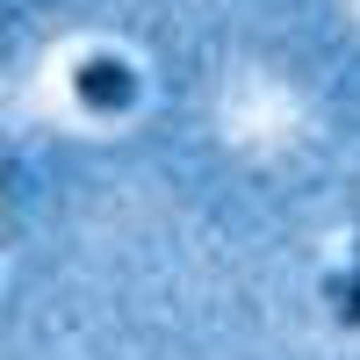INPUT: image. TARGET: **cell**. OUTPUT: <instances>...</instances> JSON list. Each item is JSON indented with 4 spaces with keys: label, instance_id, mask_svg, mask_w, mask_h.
Masks as SVG:
<instances>
[{
    "label": "cell",
    "instance_id": "3",
    "mask_svg": "<svg viewBox=\"0 0 360 360\" xmlns=\"http://www.w3.org/2000/svg\"><path fill=\"white\" fill-rule=\"evenodd\" d=\"M353 259H360V238H353ZM353 274H360V266H353Z\"/></svg>",
    "mask_w": 360,
    "mask_h": 360
},
{
    "label": "cell",
    "instance_id": "2",
    "mask_svg": "<svg viewBox=\"0 0 360 360\" xmlns=\"http://www.w3.org/2000/svg\"><path fill=\"white\" fill-rule=\"evenodd\" d=\"M324 295H332L339 324H360V274H324Z\"/></svg>",
    "mask_w": 360,
    "mask_h": 360
},
{
    "label": "cell",
    "instance_id": "1",
    "mask_svg": "<svg viewBox=\"0 0 360 360\" xmlns=\"http://www.w3.org/2000/svg\"><path fill=\"white\" fill-rule=\"evenodd\" d=\"M72 94H79L86 108H101V115H123V108L137 101V79H130L123 58H86V65L72 72Z\"/></svg>",
    "mask_w": 360,
    "mask_h": 360
}]
</instances>
